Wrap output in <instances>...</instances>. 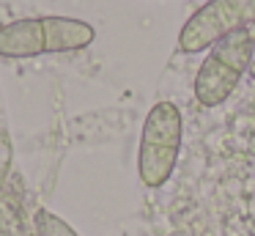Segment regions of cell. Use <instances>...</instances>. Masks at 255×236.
<instances>
[{
  "label": "cell",
  "mask_w": 255,
  "mask_h": 236,
  "mask_svg": "<svg viewBox=\"0 0 255 236\" xmlns=\"http://www.w3.org/2000/svg\"><path fill=\"white\" fill-rule=\"evenodd\" d=\"M94 25L74 16H25L0 27V58L74 52L94 44Z\"/></svg>",
  "instance_id": "1"
},
{
  "label": "cell",
  "mask_w": 255,
  "mask_h": 236,
  "mask_svg": "<svg viewBox=\"0 0 255 236\" xmlns=\"http://www.w3.org/2000/svg\"><path fill=\"white\" fill-rule=\"evenodd\" d=\"M33 225H36V236H80L66 220H61L58 214L39 209L33 214Z\"/></svg>",
  "instance_id": "6"
},
{
  "label": "cell",
  "mask_w": 255,
  "mask_h": 236,
  "mask_svg": "<svg viewBox=\"0 0 255 236\" xmlns=\"http://www.w3.org/2000/svg\"><path fill=\"white\" fill-rule=\"evenodd\" d=\"M178 151H181V110L173 102H156L148 110L140 132V181L151 190L167 184V179L176 170Z\"/></svg>",
  "instance_id": "3"
},
{
  "label": "cell",
  "mask_w": 255,
  "mask_h": 236,
  "mask_svg": "<svg viewBox=\"0 0 255 236\" xmlns=\"http://www.w3.org/2000/svg\"><path fill=\"white\" fill-rule=\"evenodd\" d=\"M253 55L255 36L250 27H242L217 41L195 74V99L203 107H220L239 85L247 66L253 63Z\"/></svg>",
  "instance_id": "2"
},
{
  "label": "cell",
  "mask_w": 255,
  "mask_h": 236,
  "mask_svg": "<svg viewBox=\"0 0 255 236\" xmlns=\"http://www.w3.org/2000/svg\"><path fill=\"white\" fill-rule=\"evenodd\" d=\"M250 30H253V36H255V22H253V27H250Z\"/></svg>",
  "instance_id": "8"
},
{
  "label": "cell",
  "mask_w": 255,
  "mask_h": 236,
  "mask_svg": "<svg viewBox=\"0 0 255 236\" xmlns=\"http://www.w3.org/2000/svg\"><path fill=\"white\" fill-rule=\"evenodd\" d=\"M0 236H36V225L28 217L22 201L11 187L0 192Z\"/></svg>",
  "instance_id": "5"
},
{
  "label": "cell",
  "mask_w": 255,
  "mask_h": 236,
  "mask_svg": "<svg viewBox=\"0 0 255 236\" xmlns=\"http://www.w3.org/2000/svg\"><path fill=\"white\" fill-rule=\"evenodd\" d=\"M8 176H11V143L6 132H0V192L8 187Z\"/></svg>",
  "instance_id": "7"
},
{
  "label": "cell",
  "mask_w": 255,
  "mask_h": 236,
  "mask_svg": "<svg viewBox=\"0 0 255 236\" xmlns=\"http://www.w3.org/2000/svg\"><path fill=\"white\" fill-rule=\"evenodd\" d=\"M255 22V0H209L203 3L178 33V49L181 52H203L211 49L225 36L253 27Z\"/></svg>",
  "instance_id": "4"
}]
</instances>
